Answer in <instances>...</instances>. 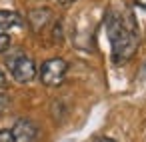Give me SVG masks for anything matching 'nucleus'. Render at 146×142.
Segmentation results:
<instances>
[{
	"instance_id": "obj_1",
	"label": "nucleus",
	"mask_w": 146,
	"mask_h": 142,
	"mask_svg": "<svg viewBox=\"0 0 146 142\" xmlns=\"http://www.w3.org/2000/svg\"><path fill=\"white\" fill-rule=\"evenodd\" d=\"M106 30L112 46V60L116 64L128 62L138 48V26L132 12L124 6L110 8L106 18Z\"/></svg>"
},
{
	"instance_id": "obj_2",
	"label": "nucleus",
	"mask_w": 146,
	"mask_h": 142,
	"mask_svg": "<svg viewBox=\"0 0 146 142\" xmlns=\"http://www.w3.org/2000/svg\"><path fill=\"white\" fill-rule=\"evenodd\" d=\"M6 68H8L10 76L20 84H26V82L34 80V76L38 72L36 62L22 50H14V52H10L6 56Z\"/></svg>"
},
{
	"instance_id": "obj_3",
	"label": "nucleus",
	"mask_w": 146,
	"mask_h": 142,
	"mask_svg": "<svg viewBox=\"0 0 146 142\" xmlns=\"http://www.w3.org/2000/svg\"><path fill=\"white\" fill-rule=\"evenodd\" d=\"M66 74H68V64L62 58H50L40 66V80L44 86H50V88L60 86Z\"/></svg>"
},
{
	"instance_id": "obj_4",
	"label": "nucleus",
	"mask_w": 146,
	"mask_h": 142,
	"mask_svg": "<svg viewBox=\"0 0 146 142\" xmlns=\"http://www.w3.org/2000/svg\"><path fill=\"white\" fill-rule=\"evenodd\" d=\"M10 134H12L14 142H36V138H38V126L30 118H20V120L14 122Z\"/></svg>"
},
{
	"instance_id": "obj_5",
	"label": "nucleus",
	"mask_w": 146,
	"mask_h": 142,
	"mask_svg": "<svg viewBox=\"0 0 146 142\" xmlns=\"http://www.w3.org/2000/svg\"><path fill=\"white\" fill-rule=\"evenodd\" d=\"M24 18L14 10H0V30H10V28H22Z\"/></svg>"
},
{
	"instance_id": "obj_6",
	"label": "nucleus",
	"mask_w": 146,
	"mask_h": 142,
	"mask_svg": "<svg viewBox=\"0 0 146 142\" xmlns=\"http://www.w3.org/2000/svg\"><path fill=\"white\" fill-rule=\"evenodd\" d=\"M28 20H30V26L38 32V30H42V28L48 24V20H50V12L44 10V8H42V10H34V12L30 14Z\"/></svg>"
},
{
	"instance_id": "obj_7",
	"label": "nucleus",
	"mask_w": 146,
	"mask_h": 142,
	"mask_svg": "<svg viewBox=\"0 0 146 142\" xmlns=\"http://www.w3.org/2000/svg\"><path fill=\"white\" fill-rule=\"evenodd\" d=\"M8 46H10V36H8V32L0 30V52H6Z\"/></svg>"
},
{
	"instance_id": "obj_8",
	"label": "nucleus",
	"mask_w": 146,
	"mask_h": 142,
	"mask_svg": "<svg viewBox=\"0 0 146 142\" xmlns=\"http://www.w3.org/2000/svg\"><path fill=\"white\" fill-rule=\"evenodd\" d=\"M0 142H14L10 130H0Z\"/></svg>"
},
{
	"instance_id": "obj_9",
	"label": "nucleus",
	"mask_w": 146,
	"mask_h": 142,
	"mask_svg": "<svg viewBox=\"0 0 146 142\" xmlns=\"http://www.w3.org/2000/svg\"><path fill=\"white\" fill-rule=\"evenodd\" d=\"M6 106H8V96L4 92H0V114L6 110Z\"/></svg>"
},
{
	"instance_id": "obj_10",
	"label": "nucleus",
	"mask_w": 146,
	"mask_h": 142,
	"mask_svg": "<svg viewBox=\"0 0 146 142\" xmlns=\"http://www.w3.org/2000/svg\"><path fill=\"white\" fill-rule=\"evenodd\" d=\"M6 90V78H4V72L0 70V92Z\"/></svg>"
},
{
	"instance_id": "obj_11",
	"label": "nucleus",
	"mask_w": 146,
	"mask_h": 142,
	"mask_svg": "<svg viewBox=\"0 0 146 142\" xmlns=\"http://www.w3.org/2000/svg\"><path fill=\"white\" fill-rule=\"evenodd\" d=\"M94 142H116V140H112V138H106V136H100V138H96Z\"/></svg>"
},
{
	"instance_id": "obj_12",
	"label": "nucleus",
	"mask_w": 146,
	"mask_h": 142,
	"mask_svg": "<svg viewBox=\"0 0 146 142\" xmlns=\"http://www.w3.org/2000/svg\"><path fill=\"white\" fill-rule=\"evenodd\" d=\"M134 4H136V6H140V8H144V10H146V0H134Z\"/></svg>"
},
{
	"instance_id": "obj_13",
	"label": "nucleus",
	"mask_w": 146,
	"mask_h": 142,
	"mask_svg": "<svg viewBox=\"0 0 146 142\" xmlns=\"http://www.w3.org/2000/svg\"><path fill=\"white\" fill-rule=\"evenodd\" d=\"M56 2H58V4H62V6H66V4H72L74 0H56Z\"/></svg>"
}]
</instances>
